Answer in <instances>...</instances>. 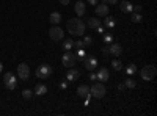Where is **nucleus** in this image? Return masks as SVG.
<instances>
[{
    "label": "nucleus",
    "mask_w": 157,
    "mask_h": 116,
    "mask_svg": "<svg viewBox=\"0 0 157 116\" xmlns=\"http://www.w3.org/2000/svg\"><path fill=\"white\" fill-rule=\"evenodd\" d=\"M98 80H101V82H107L108 80V77H110V74H108V69L107 67H101V69L98 71Z\"/></svg>",
    "instance_id": "4468645a"
},
{
    "label": "nucleus",
    "mask_w": 157,
    "mask_h": 116,
    "mask_svg": "<svg viewBox=\"0 0 157 116\" xmlns=\"http://www.w3.org/2000/svg\"><path fill=\"white\" fill-rule=\"evenodd\" d=\"M32 96H33V91H32V90H24V91H22V97H24V99H30Z\"/></svg>",
    "instance_id": "a878e982"
},
{
    "label": "nucleus",
    "mask_w": 157,
    "mask_h": 116,
    "mask_svg": "<svg viewBox=\"0 0 157 116\" xmlns=\"http://www.w3.org/2000/svg\"><path fill=\"white\" fill-rule=\"evenodd\" d=\"M99 25H101V20H99V17H90V19H88V27H90V28L96 30Z\"/></svg>",
    "instance_id": "6ab92c4d"
},
{
    "label": "nucleus",
    "mask_w": 157,
    "mask_h": 116,
    "mask_svg": "<svg viewBox=\"0 0 157 116\" xmlns=\"http://www.w3.org/2000/svg\"><path fill=\"white\" fill-rule=\"evenodd\" d=\"M58 2H60L61 5H69V2H71V0H58Z\"/></svg>",
    "instance_id": "2f4dec72"
},
{
    "label": "nucleus",
    "mask_w": 157,
    "mask_h": 116,
    "mask_svg": "<svg viewBox=\"0 0 157 116\" xmlns=\"http://www.w3.org/2000/svg\"><path fill=\"white\" fill-rule=\"evenodd\" d=\"M76 46L79 47V49H82V47H83V41H77V43H76Z\"/></svg>",
    "instance_id": "7c9ffc66"
},
{
    "label": "nucleus",
    "mask_w": 157,
    "mask_h": 116,
    "mask_svg": "<svg viewBox=\"0 0 157 116\" xmlns=\"http://www.w3.org/2000/svg\"><path fill=\"white\" fill-rule=\"evenodd\" d=\"M112 67H113L115 71H121L122 69V63H121L119 60H113L112 61Z\"/></svg>",
    "instance_id": "4be33fe9"
},
{
    "label": "nucleus",
    "mask_w": 157,
    "mask_h": 116,
    "mask_svg": "<svg viewBox=\"0 0 157 116\" xmlns=\"http://www.w3.org/2000/svg\"><path fill=\"white\" fill-rule=\"evenodd\" d=\"M141 19H143V16L140 14V13H134V14H132V22H141Z\"/></svg>",
    "instance_id": "393cba45"
},
{
    "label": "nucleus",
    "mask_w": 157,
    "mask_h": 116,
    "mask_svg": "<svg viewBox=\"0 0 157 116\" xmlns=\"http://www.w3.org/2000/svg\"><path fill=\"white\" fill-rule=\"evenodd\" d=\"M90 80H98V76H96V74H90Z\"/></svg>",
    "instance_id": "72a5a7b5"
},
{
    "label": "nucleus",
    "mask_w": 157,
    "mask_h": 116,
    "mask_svg": "<svg viewBox=\"0 0 157 116\" xmlns=\"http://www.w3.org/2000/svg\"><path fill=\"white\" fill-rule=\"evenodd\" d=\"M79 77H80V71L74 69V67H69V71L66 74V79L69 82H76V80H79Z\"/></svg>",
    "instance_id": "f8f14e48"
},
{
    "label": "nucleus",
    "mask_w": 157,
    "mask_h": 116,
    "mask_svg": "<svg viewBox=\"0 0 157 116\" xmlns=\"http://www.w3.org/2000/svg\"><path fill=\"white\" fill-rule=\"evenodd\" d=\"M94 11H96V14H98V16L105 17V16H108V5H105V3L96 5V6H94Z\"/></svg>",
    "instance_id": "9d476101"
},
{
    "label": "nucleus",
    "mask_w": 157,
    "mask_h": 116,
    "mask_svg": "<svg viewBox=\"0 0 157 116\" xmlns=\"http://www.w3.org/2000/svg\"><path fill=\"white\" fill-rule=\"evenodd\" d=\"M3 83H5V86L8 88V90H14L16 88V85H17V80H16V76L13 72H6L5 76H3Z\"/></svg>",
    "instance_id": "423d86ee"
},
{
    "label": "nucleus",
    "mask_w": 157,
    "mask_h": 116,
    "mask_svg": "<svg viewBox=\"0 0 157 116\" xmlns=\"http://www.w3.org/2000/svg\"><path fill=\"white\" fill-rule=\"evenodd\" d=\"M49 38L52 41H61L65 38V31L61 30L58 25H53V27H50V28H49Z\"/></svg>",
    "instance_id": "39448f33"
},
{
    "label": "nucleus",
    "mask_w": 157,
    "mask_h": 116,
    "mask_svg": "<svg viewBox=\"0 0 157 116\" xmlns=\"http://www.w3.org/2000/svg\"><path fill=\"white\" fill-rule=\"evenodd\" d=\"M108 53H112V55H115V57H119L122 53V46L118 44V43L110 44V46H108Z\"/></svg>",
    "instance_id": "9b49d317"
},
{
    "label": "nucleus",
    "mask_w": 157,
    "mask_h": 116,
    "mask_svg": "<svg viewBox=\"0 0 157 116\" xmlns=\"http://www.w3.org/2000/svg\"><path fill=\"white\" fill-rule=\"evenodd\" d=\"M107 3H110V5H115V3H118V0H107Z\"/></svg>",
    "instance_id": "f704fd0d"
},
{
    "label": "nucleus",
    "mask_w": 157,
    "mask_h": 116,
    "mask_svg": "<svg viewBox=\"0 0 157 116\" xmlns=\"http://www.w3.org/2000/svg\"><path fill=\"white\" fill-rule=\"evenodd\" d=\"M137 86V82H135L134 79H127L126 82H124V88H129V90H132V88H135Z\"/></svg>",
    "instance_id": "412c9836"
},
{
    "label": "nucleus",
    "mask_w": 157,
    "mask_h": 116,
    "mask_svg": "<svg viewBox=\"0 0 157 116\" xmlns=\"http://www.w3.org/2000/svg\"><path fill=\"white\" fill-rule=\"evenodd\" d=\"M83 63H85V69H88V71H94L98 67V60L94 57H86L83 60Z\"/></svg>",
    "instance_id": "1a4fd4ad"
},
{
    "label": "nucleus",
    "mask_w": 157,
    "mask_h": 116,
    "mask_svg": "<svg viewBox=\"0 0 157 116\" xmlns=\"http://www.w3.org/2000/svg\"><path fill=\"white\" fill-rule=\"evenodd\" d=\"M155 74H157V71H155V66H152V64H146L145 67H141V71H140V76H141V79H143V80H146V82H151V80H154Z\"/></svg>",
    "instance_id": "f03ea898"
},
{
    "label": "nucleus",
    "mask_w": 157,
    "mask_h": 116,
    "mask_svg": "<svg viewBox=\"0 0 157 116\" xmlns=\"http://www.w3.org/2000/svg\"><path fill=\"white\" fill-rule=\"evenodd\" d=\"M98 2H99V0H88V3H90V5H94V6L98 5Z\"/></svg>",
    "instance_id": "473e14b6"
},
{
    "label": "nucleus",
    "mask_w": 157,
    "mask_h": 116,
    "mask_svg": "<svg viewBox=\"0 0 157 116\" xmlns=\"http://www.w3.org/2000/svg\"><path fill=\"white\" fill-rule=\"evenodd\" d=\"M17 77L20 80H27L30 77V67H29V64H27V63H20L17 66Z\"/></svg>",
    "instance_id": "6e6552de"
},
{
    "label": "nucleus",
    "mask_w": 157,
    "mask_h": 116,
    "mask_svg": "<svg viewBox=\"0 0 157 116\" xmlns=\"http://www.w3.org/2000/svg\"><path fill=\"white\" fill-rule=\"evenodd\" d=\"M49 20H50L53 25H58L61 22V14H60V13H57V11H53V13H50Z\"/></svg>",
    "instance_id": "f3484780"
},
{
    "label": "nucleus",
    "mask_w": 157,
    "mask_h": 116,
    "mask_svg": "<svg viewBox=\"0 0 157 116\" xmlns=\"http://www.w3.org/2000/svg\"><path fill=\"white\" fill-rule=\"evenodd\" d=\"M91 44H93V38H91V36H85L83 46H91Z\"/></svg>",
    "instance_id": "cd10ccee"
},
{
    "label": "nucleus",
    "mask_w": 157,
    "mask_h": 116,
    "mask_svg": "<svg viewBox=\"0 0 157 116\" xmlns=\"http://www.w3.org/2000/svg\"><path fill=\"white\" fill-rule=\"evenodd\" d=\"M76 57H77V60H85V58H86V53L82 50V49H79V52H77Z\"/></svg>",
    "instance_id": "bb28decb"
},
{
    "label": "nucleus",
    "mask_w": 157,
    "mask_h": 116,
    "mask_svg": "<svg viewBox=\"0 0 157 116\" xmlns=\"http://www.w3.org/2000/svg\"><path fill=\"white\" fill-rule=\"evenodd\" d=\"M88 94H90V86L88 85H80L77 88V96L79 97H86Z\"/></svg>",
    "instance_id": "dca6fc26"
},
{
    "label": "nucleus",
    "mask_w": 157,
    "mask_h": 116,
    "mask_svg": "<svg viewBox=\"0 0 157 116\" xmlns=\"http://www.w3.org/2000/svg\"><path fill=\"white\" fill-rule=\"evenodd\" d=\"M72 46H74V41H72V39H66L65 43H63V47H65L66 50H71Z\"/></svg>",
    "instance_id": "5701e85b"
},
{
    "label": "nucleus",
    "mask_w": 157,
    "mask_h": 116,
    "mask_svg": "<svg viewBox=\"0 0 157 116\" xmlns=\"http://www.w3.org/2000/svg\"><path fill=\"white\" fill-rule=\"evenodd\" d=\"M74 10H76V14H77V16H83L85 11H86V5H85V2L79 0V2L74 5Z\"/></svg>",
    "instance_id": "ddd939ff"
},
{
    "label": "nucleus",
    "mask_w": 157,
    "mask_h": 116,
    "mask_svg": "<svg viewBox=\"0 0 157 116\" xmlns=\"http://www.w3.org/2000/svg\"><path fill=\"white\" fill-rule=\"evenodd\" d=\"M63 64L66 66V67H74L76 66V63H77V57L74 55L72 52H69V50H66V53L63 55Z\"/></svg>",
    "instance_id": "0eeeda50"
},
{
    "label": "nucleus",
    "mask_w": 157,
    "mask_h": 116,
    "mask_svg": "<svg viewBox=\"0 0 157 116\" xmlns=\"http://www.w3.org/2000/svg\"><path fill=\"white\" fill-rule=\"evenodd\" d=\"M119 10L122 13H132L134 11V5L131 2H127V0H122L121 5H119Z\"/></svg>",
    "instance_id": "2eb2a0df"
},
{
    "label": "nucleus",
    "mask_w": 157,
    "mask_h": 116,
    "mask_svg": "<svg viewBox=\"0 0 157 116\" xmlns=\"http://www.w3.org/2000/svg\"><path fill=\"white\" fill-rule=\"evenodd\" d=\"M105 86L102 85V83H94L91 88H90V94L93 97H96V99H102L105 96Z\"/></svg>",
    "instance_id": "20e7f679"
},
{
    "label": "nucleus",
    "mask_w": 157,
    "mask_h": 116,
    "mask_svg": "<svg viewBox=\"0 0 157 116\" xmlns=\"http://www.w3.org/2000/svg\"><path fill=\"white\" fill-rule=\"evenodd\" d=\"M135 71H137V66H135V64H129V66L126 67V72L129 74V76H132V74H135Z\"/></svg>",
    "instance_id": "b1692460"
},
{
    "label": "nucleus",
    "mask_w": 157,
    "mask_h": 116,
    "mask_svg": "<svg viewBox=\"0 0 157 116\" xmlns=\"http://www.w3.org/2000/svg\"><path fill=\"white\" fill-rule=\"evenodd\" d=\"M46 93H47V86L44 83H38L35 86V94H36V96H44Z\"/></svg>",
    "instance_id": "a211bd4d"
},
{
    "label": "nucleus",
    "mask_w": 157,
    "mask_h": 116,
    "mask_svg": "<svg viewBox=\"0 0 157 116\" xmlns=\"http://www.w3.org/2000/svg\"><path fill=\"white\" fill-rule=\"evenodd\" d=\"M3 71V64H2V61H0V72Z\"/></svg>",
    "instance_id": "c9c22d12"
},
{
    "label": "nucleus",
    "mask_w": 157,
    "mask_h": 116,
    "mask_svg": "<svg viewBox=\"0 0 157 116\" xmlns=\"http://www.w3.org/2000/svg\"><path fill=\"white\" fill-rule=\"evenodd\" d=\"M104 41H105V43H108V44H110L112 41H113V36H112V35H105V36H104Z\"/></svg>",
    "instance_id": "c85d7f7f"
},
{
    "label": "nucleus",
    "mask_w": 157,
    "mask_h": 116,
    "mask_svg": "<svg viewBox=\"0 0 157 116\" xmlns=\"http://www.w3.org/2000/svg\"><path fill=\"white\" fill-rule=\"evenodd\" d=\"M52 72H53V69H52L50 64H41L38 69H36L35 76H36L38 79H47V77L52 76Z\"/></svg>",
    "instance_id": "7ed1b4c3"
},
{
    "label": "nucleus",
    "mask_w": 157,
    "mask_h": 116,
    "mask_svg": "<svg viewBox=\"0 0 157 116\" xmlns=\"http://www.w3.org/2000/svg\"><path fill=\"white\" fill-rule=\"evenodd\" d=\"M66 30L71 33L72 36H82L85 33V24L83 20L79 19V17H74V19H69L66 24Z\"/></svg>",
    "instance_id": "f257e3e1"
},
{
    "label": "nucleus",
    "mask_w": 157,
    "mask_h": 116,
    "mask_svg": "<svg viewBox=\"0 0 157 116\" xmlns=\"http://www.w3.org/2000/svg\"><path fill=\"white\" fill-rule=\"evenodd\" d=\"M134 10H135V13H140V11H141V6H140V5H135Z\"/></svg>",
    "instance_id": "c756f323"
},
{
    "label": "nucleus",
    "mask_w": 157,
    "mask_h": 116,
    "mask_svg": "<svg viewBox=\"0 0 157 116\" xmlns=\"http://www.w3.org/2000/svg\"><path fill=\"white\" fill-rule=\"evenodd\" d=\"M104 24H105V27H107V28H113V27H115V19H113L112 16H110V17H108V16H105Z\"/></svg>",
    "instance_id": "aec40b11"
}]
</instances>
